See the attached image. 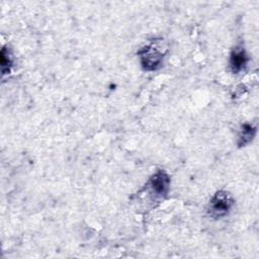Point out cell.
Instances as JSON below:
<instances>
[{"label": "cell", "instance_id": "5", "mask_svg": "<svg viewBox=\"0 0 259 259\" xmlns=\"http://www.w3.org/2000/svg\"><path fill=\"white\" fill-rule=\"evenodd\" d=\"M255 133H256V130L251 124L249 123L243 124L241 128V133L239 135V143H238L239 146H245L249 144L253 140Z\"/></svg>", "mask_w": 259, "mask_h": 259}, {"label": "cell", "instance_id": "6", "mask_svg": "<svg viewBox=\"0 0 259 259\" xmlns=\"http://www.w3.org/2000/svg\"><path fill=\"white\" fill-rule=\"evenodd\" d=\"M12 67V59L9 54V51H7L5 48L2 49L1 51V69H2V74L6 75L9 74L10 69Z\"/></svg>", "mask_w": 259, "mask_h": 259}, {"label": "cell", "instance_id": "1", "mask_svg": "<svg viewBox=\"0 0 259 259\" xmlns=\"http://www.w3.org/2000/svg\"><path fill=\"white\" fill-rule=\"evenodd\" d=\"M234 205L232 194L225 190H220L210 198L207 206V213L213 219L226 217L231 211Z\"/></svg>", "mask_w": 259, "mask_h": 259}, {"label": "cell", "instance_id": "3", "mask_svg": "<svg viewBox=\"0 0 259 259\" xmlns=\"http://www.w3.org/2000/svg\"><path fill=\"white\" fill-rule=\"evenodd\" d=\"M147 185L155 197H165L170 188V177L165 171L159 170L150 177Z\"/></svg>", "mask_w": 259, "mask_h": 259}, {"label": "cell", "instance_id": "2", "mask_svg": "<svg viewBox=\"0 0 259 259\" xmlns=\"http://www.w3.org/2000/svg\"><path fill=\"white\" fill-rule=\"evenodd\" d=\"M139 59L141 66L146 71H155L159 69L163 62V54L154 45H148L143 47L139 52Z\"/></svg>", "mask_w": 259, "mask_h": 259}, {"label": "cell", "instance_id": "4", "mask_svg": "<svg viewBox=\"0 0 259 259\" xmlns=\"http://www.w3.org/2000/svg\"><path fill=\"white\" fill-rule=\"evenodd\" d=\"M248 61H249L248 56H247L246 51L242 45L236 46L232 50V52L230 54L229 64H230V68L234 74H238L241 71H243L246 68Z\"/></svg>", "mask_w": 259, "mask_h": 259}]
</instances>
